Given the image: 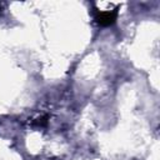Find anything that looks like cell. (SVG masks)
Returning a JSON list of instances; mask_svg holds the SVG:
<instances>
[{
    "label": "cell",
    "mask_w": 160,
    "mask_h": 160,
    "mask_svg": "<svg viewBox=\"0 0 160 160\" xmlns=\"http://www.w3.org/2000/svg\"><path fill=\"white\" fill-rule=\"evenodd\" d=\"M118 18V9L115 10H106V11H98L95 15V20L101 26L112 25Z\"/></svg>",
    "instance_id": "obj_1"
}]
</instances>
